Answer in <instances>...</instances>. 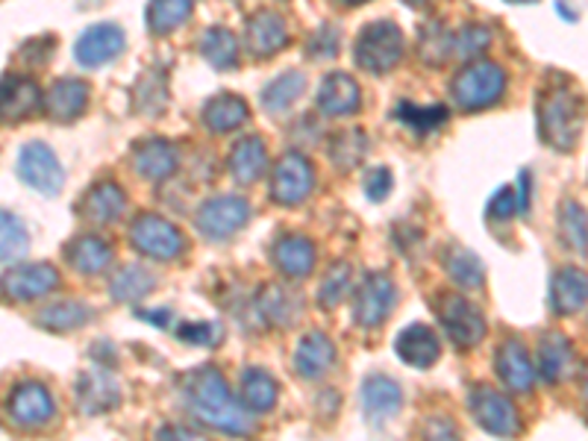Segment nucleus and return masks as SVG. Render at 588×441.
I'll list each match as a JSON object with an SVG mask.
<instances>
[{
    "mask_svg": "<svg viewBox=\"0 0 588 441\" xmlns=\"http://www.w3.org/2000/svg\"><path fill=\"white\" fill-rule=\"evenodd\" d=\"M339 3H344V7H356V3H365V0H339Z\"/></svg>",
    "mask_w": 588,
    "mask_h": 441,
    "instance_id": "56",
    "label": "nucleus"
},
{
    "mask_svg": "<svg viewBox=\"0 0 588 441\" xmlns=\"http://www.w3.org/2000/svg\"><path fill=\"white\" fill-rule=\"evenodd\" d=\"M124 50V30L115 24H95L77 39V62L82 68H100Z\"/></svg>",
    "mask_w": 588,
    "mask_h": 441,
    "instance_id": "15",
    "label": "nucleus"
},
{
    "mask_svg": "<svg viewBox=\"0 0 588 441\" xmlns=\"http://www.w3.org/2000/svg\"><path fill=\"white\" fill-rule=\"evenodd\" d=\"M109 288H112V297L118 303H139L141 297H147L156 288V277L141 265H130L121 274H115Z\"/></svg>",
    "mask_w": 588,
    "mask_h": 441,
    "instance_id": "41",
    "label": "nucleus"
},
{
    "mask_svg": "<svg viewBox=\"0 0 588 441\" xmlns=\"http://www.w3.org/2000/svg\"><path fill=\"white\" fill-rule=\"evenodd\" d=\"M394 118L406 127V130H412L415 136H430V133L441 130L444 124H448L450 112L441 104H435V107H415V104H398V109H394Z\"/></svg>",
    "mask_w": 588,
    "mask_h": 441,
    "instance_id": "38",
    "label": "nucleus"
},
{
    "mask_svg": "<svg viewBox=\"0 0 588 441\" xmlns=\"http://www.w3.org/2000/svg\"><path fill=\"white\" fill-rule=\"evenodd\" d=\"M435 315H439L444 333L450 335V342L462 351L477 347L486 335V315H482L480 306H474L462 294H439Z\"/></svg>",
    "mask_w": 588,
    "mask_h": 441,
    "instance_id": "4",
    "label": "nucleus"
},
{
    "mask_svg": "<svg viewBox=\"0 0 588 441\" xmlns=\"http://www.w3.org/2000/svg\"><path fill=\"white\" fill-rule=\"evenodd\" d=\"M133 104L147 118L165 112V107H168V77H165L163 68H150V71L141 74L136 89H133Z\"/></svg>",
    "mask_w": 588,
    "mask_h": 441,
    "instance_id": "35",
    "label": "nucleus"
},
{
    "mask_svg": "<svg viewBox=\"0 0 588 441\" xmlns=\"http://www.w3.org/2000/svg\"><path fill=\"white\" fill-rule=\"evenodd\" d=\"M168 435H180V439H192V433H188V430H183V427H165L163 433H159V439H168Z\"/></svg>",
    "mask_w": 588,
    "mask_h": 441,
    "instance_id": "54",
    "label": "nucleus"
},
{
    "mask_svg": "<svg viewBox=\"0 0 588 441\" xmlns=\"http://www.w3.org/2000/svg\"><path fill=\"white\" fill-rule=\"evenodd\" d=\"M444 268H448L450 280L462 288H480L482 280H486L482 259L474 251H465V247H450L448 256H444Z\"/></svg>",
    "mask_w": 588,
    "mask_h": 441,
    "instance_id": "39",
    "label": "nucleus"
},
{
    "mask_svg": "<svg viewBox=\"0 0 588 441\" xmlns=\"http://www.w3.org/2000/svg\"><path fill=\"white\" fill-rule=\"evenodd\" d=\"M489 41H491V36L486 27L468 24V27H462L453 39H450V57H462V59L477 57L480 50L489 48Z\"/></svg>",
    "mask_w": 588,
    "mask_h": 441,
    "instance_id": "46",
    "label": "nucleus"
},
{
    "mask_svg": "<svg viewBox=\"0 0 588 441\" xmlns=\"http://www.w3.org/2000/svg\"><path fill=\"white\" fill-rule=\"evenodd\" d=\"M559 229H562L565 245L586 254V209L577 200H565L562 213H559Z\"/></svg>",
    "mask_w": 588,
    "mask_h": 441,
    "instance_id": "45",
    "label": "nucleus"
},
{
    "mask_svg": "<svg viewBox=\"0 0 588 441\" xmlns=\"http://www.w3.org/2000/svg\"><path fill=\"white\" fill-rule=\"evenodd\" d=\"M18 177L41 195H59L66 186V171L57 154L45 141H30L18 154Z\"/></svg>",
    "mask_w": 588,
    "mask_h": 441,
    "instance_id": "7",
    "label": "nucleus"
},
{
    "mask_svg": "<svg viewBox=\"0 0 588 441\" xmlns=\"http://www.w3.org/2000/svg\"><path fill=\"white\" fill-rule=\"evenodd\" d=\"M195 9V0H150L147 7V27L156 36L174 33L177 27H183Z\"/></svg>",
    "mask_w": 588,
    "mask_h": 441,
    "instance_id": "36",
    "label": "nucleus"
},
{
    "mask_svg": "<svg viewBox=\"0 0 588 441\" xmlns=\"http://www.w3.org/2000/svg\"><path fill=\"white\" fill-rule=\"evenodd\" d=\"M588 283L580 268L556 271L550 280V310L556 315H577L586 306Z\"/></svg>",
    "mask_w": 588,
    "mask_h": 441,
    "instance_id": "26",
    "label": "nucleus"
},
{
    "mask_svg": "<svg viewBox=\"0 0 588 441\" xmlns=\"http://www.w3.org/2000/svg\"><path fill=\"white\" fill-rule=\"evenodd\" d=\"M403 57V33L392 21H374L356 39V62L371 74L392 71Z\"/></svg>",
    "mask_w": 588,
    "mask_h": 441,
    "instance_id": "5",
    "label": "nucleus"
},
{
    "mask_svg": "<svg viewBox=\"0 0 588 441\" xmlns=\"http://www.w3.org/2000/svg\"><path fill=\"white\" fill-rule=\"evenodd\" d=\"M471 412H474V421L491 435H518L521 433V415L518 409L512 406L509 398H503L500 392L489 389V385H474L471 389Z\"/></svg>",
    "mask_w": 588,
    "mask_h": 441,
    "instance_id": "8",
    "label": "nucleus"
},
{
    "mask_svg": "<svg viewBox=\"0 0 588 441\" xmlns=\"http://www.w3.org/2000/svg\"><path fill=\"white\" fill-rule=\"evenodd\" d=\"M66 256L80 274H100L112 262V245L100 236H77L66 245Z\"/></svg>",
    "mask_w": 588,
    "mask_h": 441,
    "instance_id": "31",
    "label": "nucleus"
},
{
    "mask_svg": "<svg viewBox=\"0 0 588 441\" xmlns=\"http://www.w3.org/2000/svg\"><path fill=\"white\" fill-rule=\"evenodd\" d=\"M133 168L150 183L168 180L177 171V147L165 139H145L133 147Z\"/></svg>",
    "mask_w": 588,
    "mask_h": 441,
    "instance_id": "17",
    "label": "nucleus"
},
{
    "mask_svg": "<svg viewBox=\"0 0 588 441\" xmlns=\"http://www.w3.org/2000/svg\"><path fill=\"white\" fill-rule=\"evenodd\" d=\"M409 7H427V3H430V0H406Z\"/></svg>",
    "mask_w": 588,
    "mask_h": 441,
    "instance_id": "55",
    "label": "nucleus"
},
{
    "mask_svg": "<svg viewBox=\"0 0 588 441\" xmlns=\"http://www.w3.org/2000/svg\"><path fill=\"white\" fill-rule=\"evenodd\" d=\"M351 292V265L347 262H335L333 268L324 274L318 286V303L324 310H335L339 303Z\"/></svg>",
    "mask_w": 588,
    "mask_h": 441,
    "instance_id": "44",
    "label": "nucleus"
},
{
    "mask_svg": "<svg viewBox=\"0 0 588 441\" xmlns=\"http://www.w3.org/2000/svg\"><path fill=\"white\" fill-rule=\"evenodd\" d=\"M514 213H518V200H514L512 188H500L498 195L489 200V220L491 224H498V220L507 224Z\"/></svg>",
    "mask_w": 588,
    "mask_h": 441,
    "instance_id": "51",
    "label": "nucleus"
},
{
    "mask_svg": "<svg viewBox=\"0 0 588 441\" xmlns=\"http://www.w3.org/2000/svg\"><path fill=\"white\" fill-rule=\"evenodd\" d=\"M306 53L312 59H333L339 53V30L333 24H321L315 33H312L310 45H306Z\"/></svg>",
    "mask_w": 588,
    "mask_h": 441,
    "instance_id": "49",
    "label": "nucleus"
},
{
    "mask_svg": "<svg viewBox=\"0 0 588 441\" xmlns=\"http://www.w3.org/2000/svg\"><path fill=\"white\" fill-rule=\"evenodd\" d=\"M335 362V344L330 342V335L324 333H310L303 335L301 344L294 347V371L303 376V380H318L333 367Z\"/></svg>",
    "mask_w": 588,
    "mask_h": 441,
    "instance_id": "24",
    "label": "nucleus"
},
{
    "mask_svg": "<svg viewBox=\"0 0 588 441\" xmlns=\"http://www.w3.org/2000/svg\"><path fill=\"white\" fill-rule=\"evenodd\" d=\"M183 394H186L188 409L215 430H224V433H251L254 430L251 418L233 401L227 380L218 374V367L204 365L183 376Z\"/></svg>",
    "mask_w": 588,
    "mask_h": 441,
    "instance_id": "1",
    "label": "nucleus"
},
{
    "mask_svg": "<svg viewBox=\"0 0 588 441\" xmlns=\"http://www.w3.org/2000/svg\"><path fill=\"white\" fill-rule=\"evenodd\" d=\"M268 168V150H265V141L259 136H247V139L238 141L229 154V174L236 177L238 183H256L262 177V171Z\"/></svg>",
    "mask_w": 588,
    "mask_h": 441,
    "instance_id": "29",
    "label": "nucleus"
},
{
    "mask_svg": "<svg viewBox=\"0 0 588 441\" xmlns=\"http://www.w3.org/2000/svg\"><path fill=\"white\" fill-rule=\"evenodd\" d=\"M539 371L548 383H565L577 371L574 344L559 333H550L539 344Z\"/></svg>",
    "mask_w": 588,
    "mask_h": 441,
    "instance_id": "27",
    "label": "nucleus"
},
{
    "mask_svg": "<svg viewBox=\"0 0 588 441\" xmlns=\"http://www.w3.org/2000/svg\"><path fill=\"white\" fill-rule=\"evenodd\" d=\"M124 206H127L124 188L112 180H100L80 200V213L91 224H112L124 213Z\"/></svg>",
    "mask_w": 588,
    "mask_h": 441,
    "instance_id": "25",
    "label": "nucleus"
},
{
    "mask_svg": "<svg viewBox=\"0 0 588 441\" xmlns=\"http://www.w3.org/2000/svg\"><path fill=\"white\" fill-rule=\"evenodd\" d=\"M365 150L367 136L362 130L335 133L333 141H330V159H333L335 168H342V171H351L353 165H360Z\"/></svg>",
    "mask_w": 588,
    "mask_h": 441,
    "instance_id": "43",
    "label": "nucleus"
},
{
    "mask_svg": "<svg viewBox=\"0 0 588 441\" xmlns=\"http://www.w3.org/2000/svg\"><path fill=\"white\" fill-rule=\"evenodd\" d=\"M7 409L18 427L39 430V427L50 424V418H53V398L41 383H24L12 392Z\"/></svg>",
    "mask_w": 588,
    "mask_h": 441,
    "instance_id": "14",
    "label": "nucleus"
},
{
    "mask_svg": "<svg viewBox=\"0 0 588 441\" xmlns=\"http://www.w3.org/2000/svg\"><path fill=\"white\" fill-rule=\"evenodd\" d=\"M121 403V385L107 371H86L77 383V406L86 415H100Z\"/></svg>",
    "mask_w": 588,
    "mask_h": 441,
    "instance_id": "18",
    "label": "nucleus"
},
{
    "mask_svg": "<svg viewBox=\"0 0 588 441\" xmlns=\"http://www.w3.org/2000/svg\"><path fill=\"white\" fill-rule=\"evenodd\" d=\"M303 89H306V77L301 71L280 74L277 80L268 82L265 91H262V107L268 112H286L294 100L301 98Z\"/></svg>",
    "mask_w": 588,
    "mask_h": 441,
    "instance_id": "40",
    "label": "nucleus"
},
{
    "mask_svg": "<svg viewBox=\"0 0 588 441\" xmlns=\"http://www.w3.org/2000/svg\"><path fill=\"white\" fill-rule=\"evenodd\" d=\"M494 367H498V376L507 383L509 392L527 394L536 383V367H532L530 356L523 351V344L518 339H509L498 347V356H494Z\"/></svg>",
    "mask_w": 588,
    "mask_h": 441,
    "instance_id": "19",
    "label": "nucleus"
},
{
    "mask_svg": "<svg viewBox=\"0 0 588 441\" xmlns=\"http://www.w3.org/2000/svg\"><path fill=\"white\" fill-rule=\"evenodd\" d=\"M41 107L39 82L21 74H9L0 80V121L18 124L27 121Z\"/></svg>",
    "mask_w": 588,
    "mask_h": 441,
    "instance_id": "13",
    "label": "nucleus"
},
{
    "mask_svg": "<svg viewBox=\"0 0 588 441\" xmlns=\"http://www.w3.org/2000/svg\"><path fill=\"white\" fill-rule=\"evenodd\" d=\"M450 39L453 36L444 33L441 24L424 27V33H421V57L427 59V66H441L450 57Z\"/></svg>",
    "mask_w": 588,
    "mask_h": 441,
    "instance_id": "47",
    "label": "nucleus"
},
{
    "mask_svg": "<svg viewBox=\"0 0 588 441\" xmlns=\"http://www.w3.org/2000/svg\"><path fill=\"white\" fill-rule=\"evenodd\" d=\"M50 53H53V41H50L48 36H45V39L27 41L24 48H21V59L30 62V66H45L50 59Z\"/></svg>",
    "mask_w": 588,
    "mask_h": 441,
    "instance_id": "52",
    "label": "nucleus"
},
{
    "mask_svg": "<svg viewBox=\"0 0 588 441\" xmlns=\"http://www.w3.org/2000/svg\"><path fill=\"white\" fill-rule=\"evenodd\" d=\"M177 335H180V339L186 344L215 347V344L220 342V335H224V330H220L218 324H215V321H188V324H183V327L177 330Z\"/></svg>",
    "mask_w": 588,
    "mask_h": 441,
    "instance_id": "48",
    "label": "nucleus"
},
{
    "mask_svg": "<svg viewBox=\"0 0 588 441\" xmlns=\"http://www.w3.org/2000/svg\"><path fill=\"white\" fill-rule=\"evenodd\" d=\"M242 398H245L247 409L268 412L277 403V380L262 367H247L242 374Z\"/></svg>",
    "mask_w": 588,
    "mask_h": 441,
    "instance_id": "37",
    "label": "nucleus"
},
{
    "mask_svg": "<svg viewBox=\"0 0 588 441\" xmlns=\"http://www.w3.org/2000/svg\"><path fill=\"white\" fill-rule=\"evenodd\" d=\"M30 251V236L21 218L0 209V262H16Z\"/></svg>",
    "mask_w": 588,
    "mask_h": 441,
    "instance_id": "42",
    "label": "nucleus"
},
{
    "mask_svg": "<svg viewBox=\"0 0 588 441\" xmlns=\"http://www.w3.org/2000/svg\"><path fill=\"white\" fill-rule=\"evenodd\" d=\"M398 306V286L383 271L367 274L356 301H353V318L360 327H380Z\"/></svg>",
    "mask_w": 588,
    "mask_h": 441,
    "instance_id": "10",
    "label": "nucleus"
},
{
    "mask_svg": "<svg viewBox=\"0 0 588 441\" xmlns=\"http://www.w3.org/2000/svg\"><path fill=\"white\" fill-rule=\"evenodd\" d=\"M59 286V271L48 262H36V265H18L0 277V292L12 297V301H36L45 297Z\"/></svg>",
    "mask_w": 588,
    "mask_h": 441,
    "instance_id": "12",
    "label": "nucleus"
},
{
    "mask_svg": "<svg viewBox=\"0 0 588 441\" xmlns=\"http://www.w3.org/2000/svg\"><path fill=\"white\" fill-rule=\"evenodd\" d=\"M245 41H247V50H251L254 57H274V53H280V50L288 45L286 21H283L277 12L262 9V12L247 18Z\"/></svg>",
    "mask_w": 588,
    "mask_h": 441,
    "instance_id": "16",
    "label": "nucleus"
},
{
    "mask_svg": "<svg viewBox=\"0 0 588 441\" xmlns=\"http://www.w3.org/2000/svg\"><path fill=\"white\" fill-rule=\"evenodd\" d=\"M91 318H95V310L86 306V303L59 301L53 306H48V310H41L36 315V324L50 330V333H71L77 327H86Z\"/></svg>",
    "mask_w": 588,
    "mask_h": 441,
    "instance_id": "33",
    "label": "nucleus"
},
{
    "mask_svg": "<svg viewBox=\"0 0 588 441\" xmlns=\"http://www.w3.org/2000/svg\"><path fill=\"white\" fill-rule=\"evenodd\" d=\"M514 200H518V213L521 215L530 213V174L527 171L521 174V195L514 197Z\"/></svg>",
    "mask_w": 588,
    "mask_h": 441,
    "instance_id": "53",
    "label": "nucleus"
},
{
    "mask_svg": "<svg viewBox=\"0 0 588 441\" xmlns=\"http://www.w3.org/2000/svg\"><path fill=\"white\" fill-rule=\"evenodd\" d=\"M315 186V171L306 156L286 154L280 156V163L271 171V197L280 206H297L310 197Z\"/></svg>",
    "mask_w": 588,
    "mask_h": 441,
    "instance_id": "9",
    "label": "nucleus"
},
{
    "mask_svg": "<svg viewBox=\"0 0 588 441\" xmlns=\"http://www.w3.org/2000/svg\"><path fill=\"white\" fill-rule=\"evenodd\" d=\"M130 242L139 254L154 256V259L163 262L177 259L186 251V238H183L180 229L174 227L171 220L159 218L154 213H145L133 220Z\"/></svg>",
    "mask_w": 588,
    "mask_h": 441,
    "instance_id": "6",
    "label": "nucleus"
},
{
    "mask_svg": "<svg viewBox=\"0 0 588 441\" xmlns=\"http://www.w3.org/2000/svg\"><path fill=\"white\" fill-rule=\"evenodd\" d=\"M582 98L580 91L574 89V82L568 77H553L545 82V89L539 95V133L541 141L556 150H574L582 136Z\"/></svg>",
    "mask_w": 588,
    "mask_h": 441,
    "instance_id": "2",
    "label": "nucleus"
},
{
    "mask_svg": "<svg viewBox=\"0 0 588 441\" xmlns=\"http://www.w3.org/2000/svg\"><path fill=\"white\" fill-rule=\"evenodd\" d=\"M197 50L218 71H233L238 62V41L227 27H209L197 41Z\"/></svg>",
    "mask_w": 588,
    "mask_h": 441,
    "instance_id": "34",
    "label": "nucleus"
},
{
    "mask_svg": "<svg viewBox=\"0 0 588 441\" xmlns=\"http://www.w3.org/2000/svg\"><path fill=\"white\" fill-rule=\"evenodd\" d=\"M403 403V392L401 385L389 380L383 374H371L362 383V409H365V415L380 424V421H389L401 412Z\"/></svg>",
    "mask_w": 588,
    "mask_h": 441,
    "instance_id": "23",
    "label": "nucleus"
},
{
    "mask_svg": "<svg viewBox=\"0 0 588 441\" xmlns=\"http://www.w3.org/2000/svg\"><path fill=\"white\" fill-rule=\"evenodd\" d=\"M45 107H48V118L57 124H71L77 121L86 107H89V86L82 80H57L50 86L48 98H45Z\"/></svg>",
    "mask_w": 588,
    "mask_h": 441,
    "instance_id": "20",
    "label": "nucleus"
},
{
    "mask_svg": "<svg viewBox=\"0 0 588 441\" xmlns=\"http://www.w3.org/2000/svg\"><path fill=\"white\" fill-rule=\"evenodd\" d=\"M360 86L353 80L351 74H327L324 82H321L318 98H315V107L321 109L330 118H339V115H353L360 109Z\"/></svg>",
    "mask_w": 588,
    "mask_h": 441,
    "instance_id": "22",
    "label": "nucleus"
},
{
    "mask_svg": "<svg viewBox=\"0 0 588 441\" xmlns=\"http://www.w3.org/2000/svg\"><path fill=\"white\" fill-rule=\"evenodd\" d=\"M362 188H365L367 200H374V204H380V200H385V197L392 195V188H394L392 171H389V168H383V165H376V168L365 171V180H362Z\"/></svg>",
    "mask_w": 588,
    "mask_h": 441,
    "instance_id": "50",
    "label": "nucleus"
},
{
    "mask_svg": "<svg viewBox=\"0 0 588 441\" xmlns=\"http://www.w3.org/2000/svg\"><path fill=\"white\" fill-rule=\"evenodd\" d=\"M503 91H507V74L494 62H471L453 80V100L465 112H477V109L498 104Z\"/></svg>",
    "mask_w": 588,
    "mask_h": 441,
    "instance_id": "3",
    "label": "nucleus"
},
{
    "mask_svg": "<svg viewBox=\"0 0 588 441\" xmlns=\"http://www.w3.org/2000/svg\"><path fill=\"white\" fill-rule=\"evenodd\" d=\"M259 310L268 318V324L277 327H292L303 315V301L297 292H288L286 286H268L259 294Z\"/></svg>",
    "mask_w": 588,
    "mask_h": 441,
    "instance_id": "30",
    "label": "nucleus"
},
{
    "mask_svg": "<svg viewBox=\"0 0 588 441\" xmlns=\"http://www.w3.org/2000/svg\"><path fill=\"white\" fill-rule=\"evenodd\" d=\"M274 262L286 277H310L312 268H315V245L306 236H297V233L283 236L274 245Z\"/></svg>",
    "mask_w": 588,
    "mask_h": 441,
    "instance_id": "28",
    "label": "nucleus"
},
{
    "mask_svg": "<svg viewBox=\"0 0 588 441\" xmlns=\"http://www.w3.org/2000/svg\"><path fill=\"white\" fill-rule=\"evenodd\" d=\"M251 220V206L242 197L224 195L197 209V229L209 238H229Z\"/></svg>",
    "mask_w": 588,
    "mask_h": 441,
    "instance_id": "11",
    "label": "nucleus"
},
{
    "mask_svg": "<svg viewBox=\"0 0 588 441\" xmlns=\"http://www.w3.org/2000/svg\"><path fill=\"white\" fill-rule=\"evenodd\" d=\"M247 115H251L247 100L224 91V95H215L204 107V124L213 133H229L236 130V127H242V124L247 121Z\"/></svg>",
    "mask_w": 588,
    "mask_h": 441,
    "instance_id": "32",
    "label": "nucleus"
},
{
    "mask_svg": "<svg viewBox=\"0 0 588 441\" xmlns=\"http://www.w3.org/2000/svg\"><path fill=\"white\" fill-rule=\"evenodd\" d=\"M394 351H398V356H401L406 365L418 367V371H427V367H433L435 362H439L441 344L439 335L427 327V324H412V327H406L394 339Z\"/></svg>",
    "mask_w": 588,
    "mask_h": 441,
    "instance_id": "21",
    "label": "nucleus"
},
{
    "mask_svg": "<svg viewBox=\"0 0 588 441\" xmlns=\"http://www.w3.org/2000/svg\"><path fill=\"white\" fill-rule=\"evenodd\" d=\"M509 3H536V0H509Z\"/></svg>",
    "mask_w": 588,
    "mask_h": 441,
    "instance_id": "57",
    "label": "nucleus"
}]
</instances>
